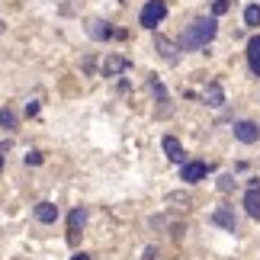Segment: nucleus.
Listing matches in <instances>:
<instances>
[{"instance_id":"f257e3e1","label":"nucleus","mask_w":260,"mask_h":260,"mask_svg":"<svg viewBox=\"0 0 260 260\" xmlns=\"http://www.w3.org/2000/svg\"><path fill=\"white\" fill-rule=\"evenodd\" d=\"M212 39H215V16H199L183 29L180 48H183V52H196V48H206Z\"/></svg>"},{"instance_id":"f03ea898","label":"nucleus","mask_w":260,"mask_h":260,"mask_svg":"<svg viewBox=\"0 0 260 260\" xmlns=\"http://www.w3.org/2000/svg\"><path fill=\"white\" fill-rule=\"evenodd\" d=\"M164 16H167V4H164V0H148L145 10H142V26L145 29H154Z\"/></svg>"},{"instance_id":"7ed1b4c3","label":"nucleus","mask_w":260,"mask_h":260,"mask_svg":"<svg viewBox=\"0 0 260 260\" xmlns=\"http://www.w3.org/2000/svg\"><path fill=\"white\" fill-rule=\"evenodd\" d=\"M154 48H157V55H161L164 61H171V64L180 58V52H183V48H180L177 42H171L167 36H157V39H154Z\"/></svg>"},{"instance_id":"20e7f679","label":"nucleus","mask_w":260,"mask_h":260,"mask_svg":"<svg viewBox=\"0 0 260 260\" xmlns=\"http://www.w3.org/2000/svg\"><path fill=\"white\" fill-rule=\"evenodd\" d=\"M203 177H206V164H203V161H186V164H180V180H183V183H199Z\"/></svg>"},{"instance_id":"39448f33","label":"nucleus","mask_w":260,"mask_h":260,"mask_svg":"<svg viewBox=\"0 0 260 260\" xmlns=\"http://www.w3.org/2000/svg\"><path fill=\"white\" fill-rule=\"evenodd\" d=\"M235 138L238 142H244V145H254V142H260V125H254V122H235Z\"/></svg>"},{"instance_id":"423d86ee","label":"nucleus","mask_w":260,"mask_h":260,"mask_svg":"<svg viewBox=\"0 0 260 260\" xmlns=\"http://www.w3.org/2000/svg\"><path fill=\"white\" fill-rule=\"evenodd\" d=\"M128 68H132V61L122 55H106V61H103V74L106 77H116V74H125Z\"/></svg>"},{"instance_id":"0eeeda50","label":"nucleus","mask_w":260,"mask_h":260,"mask_svg":"<svg viewBox=\"0 0 260 260\" xmlns=\"http://www.w3.org/2000/svg\"><path fill=\"white\" fill-rule=\"evenodd\" d=\"M212 225L225 228V232H235V228H238V218H235L232 209H215V212H212Z\"/></svg>"},{"instance_id":"6e6552de","label":"nucleus","mask_w":260,"mask_h":260,"mask_svg":"<svg viewBox=\"0 0 260 260\" xmlns=\"http://www.w3.org/2000/svg\"><path fill=\"white\" fill-rule=\"evenodd\" d=\"M164 151H167V157H171L174 164H186V161H183V157H186V154H183V145H180L174 135H164Z\"/></svg>"},{"instance_id":"1a4fd4ad","label":"nucleus","mask_w":260,"mask_h":260,"mask_svg":"<svg viewBox=\"0 0 260 260\" xmlns=\"http://www.w3.org/2000/svg\"><path fill=\"white\" fill-rule=\"evenodd\" d=\"M247 64H251V71L260 77V36H254L251 42H247Z\"/></svg>"},{"instance_id":"9d476101","label":"nucleus","mask_w":260,"mask_h":260,"mask_svg":"<svg viewBox=\"0 0 260 260\" xmlns=\"http://www.w3.org/2000/svg\"><path fill=\"white\" fill-rule=\"evenodd\" d=\"M36 218H39V222H45V225H52L55 218H58V206L55 203H39L36 206Z\"/></svg>"},{"instance_id":"9b49d317","label":"nucleus","mask_w":260,"mask_h":260,"mask_svg":"<svg viewBox=\"0 0 260 260\" xmlns=\"http://www.w3.org/2000/svg\"><path fill=\"white\" fill-rule=\"evenodd\" d=\"M244 206H247V215H251V218H260V189H257V186L247 189Z\"/></svg>"},{"instance_id":"f8f14e48","label":"nucleus","mask_w":260,"mask_h":260,"mask_svg":"<svg viewBox=\"0 0 260 260\" xmlns=\"http://www.w3.org/2000/svg\"><path fill=\"white\" fill-rule=\"evenodd\" d=\"M84 225H87V209H84V206H77L74 212H71V218H68V228H71V235H77Z\"/></svg>"},{"instance_id":"ddd939ff","label":"nucleus","mask_w":260,"mask_h":260,"mask_svg":"<svg viewBox=\"0 0 260 260\" xmlns=\"http://www.w3.org/2000/svg\"><path fill=\"white\" fill-rule=\"evenodd\" d=\"M206 103L218 109V106H222V103H225V90H222V87H218V84H209V87H206Z\"/></svg>"},{"instance_id":"4468645a","label":"nucleus","mask_w":260,"mask_h":260,"mask_svg":"<svg viewBox=\"0 0 260 260\" xmlns=\"http://www.w3.org/2000/svg\"><path fill=\"white\" fill-rule=\"evenodd\" d=\"M93 39H109L113 36V29H109V23H103V19H90V29H87Z\"/></svg>"},{"instance_id":"2eb2a0df","label":"nucleus","mask_w":260,"mask_h":260,"mask_svg":"<svg viewBox=\"0 0 260 260\" xmlns=\"http://www.w3.org/2000/svg\"><path fill=\"white\" fill-rule=\"evenodd\" d=\"M244 23L247 26H260V7H247L244 10Z\"/></svg>"},{"instance_id":"dca6fc26","label":"nucleus","mask_w":260,"mask_h":260,"mask_svg":"<svg viewBox=\"0 0 260 260\" xmlns=\"http://www.w3.org/2000/svg\"><path fill=\"white\" fill-rule=\"evenodd\" d=\"M0 125H4V128H13V125H16V119H13V113H10V109H0Z\"/></svg>"},{"instance_id":"f3484780","label":"nucleus","mask_w":260,"mask_h":260,"mask_svg":"<svg viewBox=\"0 0 260 260\" xmlns=\"http://www.w3.org/2000/svg\"><path fill=\"white\" fill-rule=\"evenodd\" d=\"M228 7H232V4H228V0H215V7H212V13H215V16H222V13H225V10H228Z\"/></svg>"},{"instance_id":"a211bd4d","label":"nucleus","mask_w":260,"mask_h":260,"mask_svg":"<svg viewBox=\"0 0 260 260\" xmlns=\"http://www.w3.org/2000/svg\"><path fill=\"white\" fill-rule=\"evenodd\" d=\"M71 260H90V257H87V254H74Z\"/></svg>"},{"instance_id":"6ab92c4d","label":"nucleus","mask_w":260,"mask_h":260,"mask_svg":"<svg viewBox=\"0 0 260 260\" xmlns=\"http://www.w3.org/2000/svg\"><path fill=\"white\" fill-rule=\"evenodd\" d=\"M0 32H4V19H0Z\"/></svg>"},{"instance_id":"aec40b11","label":"nucleus","mask_w":260,"mask_h":260,"mask_svg":"<svg viewBox=\"0 0 260 260\" xmlns=\"http://www.w3.org/2000/svg\"><path fill=\"white\" fill-rule=\"evenodd\" d=\"M0 167H4V154H0Z\"/></svg>"}]
</instances>
